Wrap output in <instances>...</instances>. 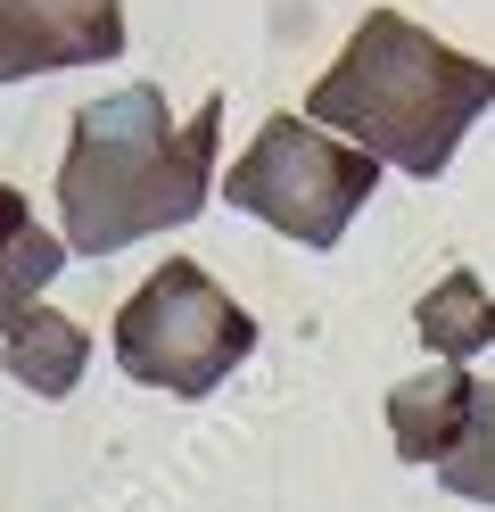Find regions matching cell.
<instances>
[{"mask_svg": "<svg viewBox=\"0 0 495 512\" xmlns=\"http://www.w3.org/2000/svg\"><path fill=\"white\" fill-rule=\"evenodd\" d=\"M429 471H438L462 504H495V380L471 389V422H462V438H454Z\"/></svg>", "mask_w": 495, "mask_h": 512, "instance_id": "obj_9", "label": "cell"}, {"mask_svg": "<svg viewBox=\"0 0 495 512\" xmlns=\"http://www.w3.org/2000/svg\"><path fill=\"white\" fill-rule=\"evenodd\" d=\"M413 331H421L429 356H446V364L487 356V347H495V298H487V281L479 273H446L438 290H421Z\"/></svg>", "mask_w": 495, "mask_h": 512, "instance_id": "obj_8", "label": "cell"}, {"mask_svg": "<svg viewBox=\"0 0 495 512\" xmlns=\"http://www.w3.org/2000/svg\"><path fill=\"white\" fill-rule=\"evenodd\" d=\"M215 141H223V100H198L182 124L157 83H124L108 100H83L58 157L66 256H116L132 240L182 232L215 199Z\"/></svg>", "mask_w": 495, "mask_h": 512, "instance_id": "obj_1", "label": "cell"}, {"mask_svg": "<svg viewBox=\"0 0 495 512\" xmlns=\"http://www.w3.org/2000/svg\"><path fill=\"white\" fill-rule=\"evenodd\" d=\"M124 50V0H0V83L108 67Z\"/></svg>", "mask_w": 495, "mask_h": 512, "instance_id": "obj_5", "label": "cell"}, {"mask_svg": "<svg viewBox=\"0 0 495 512\" xmlns=\"http://www.w3.org/2000/svg\"><path fill=\"white\" fill-rule=\"evenodd\" d=\"M215 190L240 215L273 223L297 248H339L347 223L372 207V190H380V157L355 149L347 133H330V124H314V116L281 108V116L256 124V141L240 149V166Z\"/></svg>", "mask_w": 495, "mask_h": 512, "instance_id": "obj_4", "label": "cell"}, {"mask_svg": "<svg viewBox=\"0 0 495 512\" xmlns=\"http://www.w3.org/2000/svg\"><path fill=\"white\" fill-rule=\"evenodd\" d=\"M66 265V240L42 232V223H17V240L0 248V314H17L25 298H42Z\"/></svg>", "mask_w": 495, "mask_h": 512, "instance_id": "obj_10", "label": "cell"}, {"mask_svg": "<svg viewBox=\"0 0 495 512\" xmlns=\"http://www.w3.org/2000/svg\"><path fill=\"white\" fill-rule=\"evenodd\" d=\"M0 364H9V380L25 397H75L91 372V331L75 314L25 298L17 314H0Z\"/></svg>", "mask_w": 495, "mask_h": 512, "instance_id": "obj_6", "label": "cell"}, {"mask_svg": "<svg viewBox=\"0 0 495 512\" xmlns=\"http://www.w3.org/2000/svg\"><path fill=\"white\" fill-rule=\"evenodd\" d=\"M17 223H33V207H25V190H9V182H0V248L17 240Z\"/></svg>", "mask_w": 495, "mask_h": 512, "instance_id": "obj_11", "label": "cell"}, {"mask_svg": "<svg viewBox=\"0 0 495 512\" xmlns=\"http://www.w3.org/2000/svg\"><path fill=\"white\" fill-rule=\"evenodd\" d=\"M471 389H479V372H462V364H429L413 380H396L388 389V438H396V455L405 463H438L446 446L462 438V422H471Z\"/></svg>", "mask_w": 495, "mask_h": 512, "instance_id": "obj_7", "label": "cell"}, {"mask_svg": "<svg viewBox=\"0 0 495 512\" xmlns=\"http://www.w3.org/2000/svg\"><path fill=\"white\" fill-rule=\"evenodd\" d=\"M495 108V67L471 50L438 42L405 9H372L347 34V50L322 67L306 91V116L347 133L355 149H372L380 166L438 182L454 166L462 133Z\"/></svg>", "mask_w": 495, "mask_h": 512, "instance_id": "obj_2", "label": "cell"}, {"mask_svg": "<svg viewBox=\"0 0 495 512\" xmlns=\"http://www.w3.org/2000/svg\"><path fill=\"white\" fill-rule=\"evenodd\" d=\"M108 347H116V372L157 389V397H215L223 380L256 356V314L231 298L207 265L174 256V265H157L141 290L116 306Z\"/></svg>", "mask_w": 495, "mask_h": 512, "instance_id": "obj_3", "label": "cell"}]
</instances>
